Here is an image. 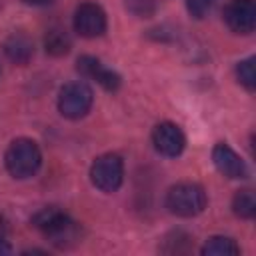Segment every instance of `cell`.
Instances as JSON below:
<instances>
[{"label": "cell", "instance_id": "ffe728a7", "mask_svg": "<svg viewBox=\"0 0 256 256\" xmlns=\"http://www.w3.org/2000/svg\"><path fill=\"white\" fill-rule=\"evenodd\" d=\"M12 252V248L4 242V238H0V256H4V254H10Z\"/></svg>", "mask_w": 256, "mask_h": 256}, {"label": "cell", "instance_id": "44dd1931", "mask_svg": "<svg viewBox=\"0 0 256 256\" xmlns=\"http://www.w3.org/2000/svg\"><path fill=\"white\" fill-rule=\"evenodd\" d=\"M4 234H6V220L0 216V238H4Z\"/></svg>", "mask_w": 256, "mask_h": 256}, {"label": "cell", "instance_id": "2e32d148", "mask_svg": "<svg viewBox=\"0 0 256 256\" xmlns=\"http://www.w3.org/2000/svg\"><path fill=\"white\" fill-rule=\"evenodd\" d=\"M126 10L136 18H150L158 8V0H124Z\"/></svg>", "mask_w": 256, "mask_h": 256}, {"label": "cell", "instance_id": "7c38bea8", "mask_svg": "<svg viewBox=\"0 0 256 256\" xmlns=\"http://www.w3.org/2000/svg\"><path fill=\"white\" fill-rule=\"evenodd\" d=\"M70 46H72V40L68 36V32L60 26H54L46 32L44 36V48L48 54L52 56H64L70 52Z\"/></svg>", "mask_w": 256, "mask_h": 256}, {"label": "cell", "instance_id": "277c9868", "mask_svg": "<svg viewBox=\"0 0 256 256\" xmlns=\"http://www.w3.org/2000/svg\"><path fill=\"white\" fill-rule=\"evenodd\" d=\"M92 88L86 82H68L60 88L58 94V110L64 118L68 120H78L82 116L88 114V110L92 108Z\"/></svg>", "mask_w": 256, "mask_h": 256}, {"label": "cell", "instance_id": "8fae6325", "mask_svg": "<svg viewBox=\"0 0 256 256\" xmlns=\"http://www.w3.org/2000/svg\"><path fill=\"white\" fill-rule=\"evenodd\" d=\"M4 52H6V56L12 62L26 64L32 58V54H34V46H32V40L28 36H24V34H12L6 40V44H4Z\"/></svg>", "mask_w": 256, "mask_h": 256}, {"label": "cell", "instance_id": "5bb4252c", "mask_svg": "<svg viewBox=\"0 0 256 256\" xmlns=\"http://www.w3.org/2000/svg\"><path fill=\"white\" fill-rule=\"evenodd\" d=\"M232 210L238 218H254L256 214V198H254V192L244 188V190H238L232 198Z\"/></svg>", "mask_w": 256, "mask_h": 256}, {"label": "cell", "instance_id": "52a82bcc", "mask_svg": "<svg viewBox=\"0 0 256 256\" xmlns=\"http://www.w3.org/2000/svg\"><path fill=\"white\" fill-rule=\"evenodd\" d=\"M224 22L236 34H250L256 28L254 0H230L224 8Z\"/></svg>", "mask_w": 256, "mask_h": 256}, {"label": "cell", "instance_id": "4fadbf2b", "mask_svg": "<svg viewBox=\"0 0 256 256\" xmlns=\"http://www.w3.org/2000/svg\"><path fill=\"white\" fill-rule=\"evenodd\" d=\"M204 256H238L240 246L228 236H212L202 246Z\"/></svg>", "mask_w": 256, "mask_h": 256}, {"label": "cell", "instance_id": "6da1fadb", "mask_svg": "<svg viewBox=\"0 0 256 256\" xmlns=\"http://www.w3.org/2000/svg\"><path fill=\"white\" fill-rule=\"evenodd\" d=\"M34 226L56 246L70 248L80 242V226L58 208H44L34 216Z\"/></svg>", "mask_w": 256, "mask_h": 256}, {"label": "cell", "instance_id": "d6986e66", "mask_svg": "<svg viewBox=\"0 0 256 256\" xmlns=\"http://www.w3.org/2000/svg\"><path fill=\"white\" fill-rule=\"evenodd\" d=\"M26 4H32V6H48V4H52L54 0H24Z\"/></svg>", "mask_w": 256, "mask_h": 256}, {"label": "cell", "instance_id": "ba28073f", "mask_svg": "<svg viewBox=\"0 0 256 256\" xmlns=\"http://www.w3.org/2000/svg\"><path fill=\"white\" fill-rule=\"evenodd\" d=\"M152 144L162 156L174 158L182 154L186 146V138H184V132L174 122H160L152 130Z\"/></svg>", "mask_w": 256, "mask_h": 256}, {"label": "cell", "instance_id": "7a4b0ae2", "mask_svg": "<svg viewBox=\"0 0 256 256\" xmlns=\"http://www.w3.org/2000/svg\"><path fill=\"white\" fill-rule=\"evenodd\" d=\"M4 164L10 176L18 180L34 176L42 164V154L38 144L30 138H16L4 154Z\"/></svg>", "mask_w": 256, "mask_h": 256}, {"label": "cell", "instance_id": "9a60e30c", "mask_svg": "<svg viewBox=\"0 0 256 256\" xmlns=\"http://www.w3.org/2000/svg\"><path fill=\"white\" fill-rule=\"evenodd\" d=\"M254 58H246V60H240L238 66H236V76H238V82L246 88V90H254L256 88V68H254Z\"/></svg>", "mask_w": 256, "mask_h": 256}, {"label": "cell", "instance_id": "30bf717a", "mask_svg": "<svg viewBox=\"0 0 256 256\" xmlns=\"http://www.w3.org/2000/svg\"><path fill=\"white\" fill-rule=\"evenodd\" d=\"M212 162H214L216 170L222 176H226V178H232L234 180V178H244L248 174L244 160L228 144H224V142H220V144L214 146V150H212Z\"/></svg>", "mask_w": 256, "mask_h": 256}, {"label": "cell", "instance_id": "5b68a950", "mask_svg": "<svg viewBox=\"0 0 256 256\" xmlns=\"http://www.w3.org/2000/svg\"><path fill=\"white\" fill-rule=\"evenodd\" d=\"M92 184L102 192H116L124 180V162L118 154H102L90 168Z\"/></svg>", "mask_w": 256, "mask_h": 256}, {"label": "cell", "instance_id": "8992f818", "mask_svg": "<svg viewBox=\"0 0 256 256\" xmlns=\"http://www.w3.org/2000/svg\"><path fill=\"white\" fill-rule=\"evenodd\" d=\"M74 30L82 38H96L106 32V14L94 2H82L74 12Z\"/></svg>", "mask_w": 256, "mask_h": 256}, {"label": "cell", "instance_id": "3957f363", "mask_svg": "<svg viewBox=\"0 0 256 256\" xmlns=\"http://www.w3.org/2000/svg\"><path fill=\"white\" fill-rule=\"evenodd\" d=\"M206 190L196 182H180L166 192V208L180 218L198 216L206 208Z\"/></svg>", "mask_w": 256, "mask_h": 256}, {"label": "cell", "instance_id": "e0dca14e", "mask_svg": "<svg viewBox=\"0 0 256 256\" xmlns=\"http://www.w3.org/2000/svg\"><path fill=\"white\" fill-rule=\"evenodd\" d=\"M182 242H190V236H186L184 232H172V234L164 240L162 252H166V254H180V252H188L186 248H182V246H180Z\"/></svg>", "mask_w": 256, "mask_h": 256}, {"label": "cell", "instance_id": "ac0fdd59", "mask_svg": "<svg viewBox=\"0 0 256 256\" xmlns=\"http://www.w3.org/2000/svg\"><path fill=\"white\" fill-rule=\"evenodd\" d=\"M216 0H186V8L194 18H204L212 8Z\"/></svg>", "mask_w": 256, "mask_h": 256}, {"label": "cell", "instance_id": "9c48e42d", "mask_svg": "<svg viewBox=\"0 0 256 256\" xmlns=\"http://www.w3.org/2000/svg\"><path fill=\"white\" fill-rule=\"evenodd\" d=\"M76 68H78L80 74H84V76L96 80V82H98L104 90H108V92H114V90L120 88V76H118L114 70L106 68V66H104L98 58H94V56H80Z\"/></svg>", "mask_w": 256, "mask_h": 256}]
</instances>
